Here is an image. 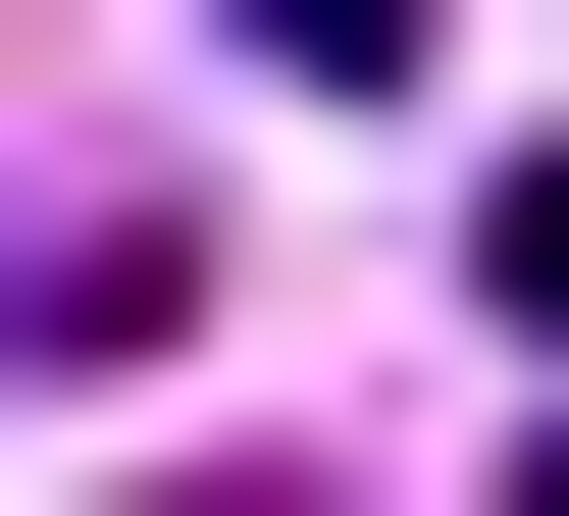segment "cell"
Here are the masks:
<instances>
[{"label":"cell","mask_w":569,"mask_h":516,"mask_svg":"<svg viewBox=\"0 0 569 516\" xmlns=\"http://www.w3.org/2000/svg\"><path fill=\"white\" fill-rule=\"evenodd\" d=\"M208 52H259V103H415V0H208Z\"/></svg>","instance_id":"1"},{"label":"cell","mask_w":569,"mask_h":516,"mask_svg":"<svg viewBox=\"0 0 569 516\" xmlns=\"http://www.w3.org/2000/svg\"><path fill=\"white\" fill-rule=\"evenodd\" d=\"M518 516H569V413H518Z\"/></svg>","instance_id":"2"}]
</instances>
